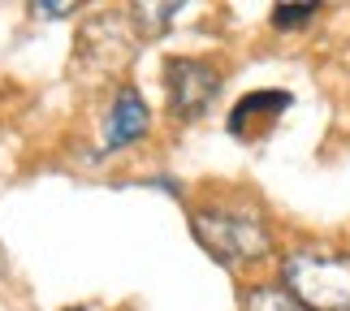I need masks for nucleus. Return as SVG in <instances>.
<instances>
[{
	"mask_svg": "<svg viewBox=\"0 0 350 311\" xmlns=\"http://www.w3.org/2000/svg\"><path fill=\"white\" fill-rule=\"evenodd\" d=\"M186 225H191V238L230 273L264 268L277 255L273 216L260 204V195L242 191V186H208V191H199L186 204Z\"/></svg>",
	"mask_w": 350,
	"mask_h": 311,
	"instance_id": "nucleus-1",
	"label": "nucleus"
},
{
	"mask_svg": "<svg viewBox=\"0 0 350 311\" xmlns=\"http://www.w3.org/2000/svg\"><path fill=\"white\" fill-rule=\"evenodd\" d=\"M186 13V5H178V0H169V5H147V0H139V5H126V18H130V26L139 31V39H160L169 31L173 22H178Z\"/></svg>",
	"mask_w": 350,
	"mask_h": 311,
	"instance_id": "nucleus-7",
	"label": "nucleus"
},
{
	"mask_svg": "<svg viewBox=\"0 0 350 311\" xmlns=\"http://www.w3.org/2000/svg\"><path fill=\"white\" fill-rule=\"evenodd\" d=\"M290 108H294V96L286 87H255V91L234 100L230 117H225V130L242 143H260L277 130V121L286 117Z\"/></svg>",
	"mask_w": 350,
	"mask_h": 311,
	"instance_id": "nucleus-5",
	"label": "nucleus"
},
{
	"mask_svg": "<svg viewBox=\"0 0 350 311\" xmlns=\"http://www.w3.org/2000/svg\"><path fill=\"white\" fill-rule=\"evenodd\" d=\"M320 13H325V5H273L268 22H273V31H303Z\"/></svg>",
	"mask_w": 350,
	"mask_h": 311,
	"instance_id": "nucleus-8",
	"label": "nucleus"
},
{
	"mask_svg": "<svg viewBox=\"0 0 350 311\" xmlns=\"http://www.w3.org/2000/svg\"><path fill=\"white\" fill-rule=\"evenodd\" d=\"M61 311H100L96 303H74V307H61Z\"/></svg>",
	"mask_w": 350,
	"mask_h": 311,
	"instance_id": "nucleus-10",
	"label": "nucleus"
},
{
	"mask_svg": "<svg viewBox=\"0 0 350 311\" xmlns=\"http://www.w3.org/2000/svg\"><path fill=\"white\" fill-rule=\"evenodd\" d=\"M277 281L307 311H350V247L299 242L277 255Z\"/></svg>",
	"mask_w": 350,
	"mask_h": 311,
	"instance_id": "nucleus-2",
	"label": "nucleus"
},
{
	"mask_svg": "<svg viewBox=\"0 0 350 311\" xmlns=\"http://www.w3.org/2000/svg\"><path fill=\"white\" fill-rule=\"evenodd\" d=\"M156 126V113L147 96L139 91V83L121 78V83L109 87V100L100 108V152L104 156H121L130 147L147 143V134Z\"/></svg>",
	"mask_w": 350,
	"mask_h": 311,
	"instance_id": "nucleus-4",
	"label": "nucleus"
},
{
	"mask_svg": "<svg viewBox=\"0 0 350 311\" xmlns=\"http://www.w3.org/2000/svg\"><path fill=\"white\" fill-rule=\"evenodd\" d=\"M26 13H31L35 22H65V18H74V13H83V5H74V0H31Z\"/></svg>",
	"mask_w": 350,
	"mask_h": 311,
	"instance_id": "nucleus-9",
	"label": "nucleus"
},
{
	"mask_svg": "<svg viewBox=\"0 0 350 311\" xmlns=\"http://www.w3.org/2000/svg\"><path fill=\"white\" fill-rule=\"evenodd\" d=\"M160 87H165V113L178 126H195L212 113L221 100L225 70L221 61L199 57V52H173L160 61Z\"/></svg>",
	"mask_w": 350,
	"mask_h": 311,
	"instance_id": "nucleus-3",
	"label": "nucleus"
},
{
	"mask_svg": "<svg viewBox=\"0 0 350 311\" xmlns=\"http://www.w3.org/2000/svg\"><path fill=\"white\" fill-rule=\"evenodd\" d=\"M238 311H307L281 281H247L238 294Z\"/></svg>",
	"mask_w": 350,
	"mask_h": 311,
	"instance_id": "nucleus-6",
	"label": "nucleus"
}]
</instances>
